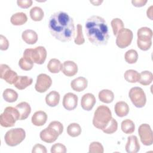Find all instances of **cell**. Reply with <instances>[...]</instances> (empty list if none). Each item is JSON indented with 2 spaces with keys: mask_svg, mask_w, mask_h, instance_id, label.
Masks as SVG:
<instances>
[{
  "mask_svg": "<svg viewBox=\"0 0 153 153\" xmlns=\"http://www.w3.org/2000/svg\"><path fill=\"white\" fill-rule=\"evenodd\" d=\"M96 102V98L93 94L90 93H85L81 97V106L84 110L89 111L93 109Z\"/></svg>",
  "mask_w": 153,
  "mask_h": 153,
  "instance_id": "14",
  "label": "cell"
},
{
  "mask_svg": "<svg viewBox=\"0 0 153 153\" xmlns=\"http://www.w3.org/2000/svg\"><path fill=\"white\" fill-rule=\"evenodd\" d=\"M67 133L71 137H75L81 133V127L78 123H71L67 127Z\"/></svg>",
  "mask_w": 153,
  "mask_h": 153,
  "instance_id": "33",
  "label": "cell"
},
{
  "mask_svg": "<svg viewBox=\"0 0 153 153\" xmlns=\"http://www.w3.org/2000/svg\"><path fill=\"white\" fill-rule=\"evenodd\" d=\"M122 131L126 134H131L134 132L135 126L133 121L130 119L123 120L121 124Z\"/></svg>",
  "mask_w": 153,
  "mask_h": 153,
  "instance_id": "32",
  "label": "cell"
},
{
  "mask_svg": "<svg viewBox=\"0 0 153 153\" xmlns=\"http://www.w3.org/2000/svg\"><path fill=\"white\" fill-rule=\"evenodd\" d=\"M90 2L93 4L94 5H100L102 2L103 1L102 0H97V1H90Z\"/></svg>",
  "mask_w": 153,
  "mask_h": 153,
  "instance_id": "48",
  "label": "cell"
},
{
  "mask_svg": "<svg viewBox=\"0 0 153 153\" xmlns=\"http://www.w3.org/2000/svg\"><path fill=\"white\" fill-rule=\"evenodd\" d=\"M90 153H103L104 152L102 145L99 142H93L89 145Z\"/></svg>",
  "mask_w": 153,
  "mask_h": 153,
  "instance_id": "39",
  "label": "cell"
},
{
  "mask_svg": "<svg viewBox=\"0 0 153 153\" xmlns=\"http://www.w3.org/2000/svg\"><path fill=\"white\" fill-rule=\"evenodd\" d=\"M20 120V114L16 108L7 106L0 115V124L4 127L14 126L16 121Z\"/></svg>",
  "mask_w": 153,
  "mask_h": 153,
  "instance_id": "4",
  "label": "cell"
},
{
  "mask_svg": "<svg viewBox=\"0 0 153 153\" xmlns=\"http://www.w3.org/2000/svg\"><path fill=\"white\" fill-rule=\"evenodd\" d=\"M48 28L50 33L62 42H69L75 36V26L73 18L65 12L54 13L50 17Z\"/></svg>",
  "mask_w": 153,
  "mask_h": 153,
  "instance_id": "1",
  "label": "cell"
},
{
  "mask_svg": "<svg viewBox=\"0 0 153 153\" xmlns=\"http://www.w3.org/2000/svg\"><path fill=\"white\" fill-rule=\"evenodd\" d=\"M111 118L112 113L110 109L105 105H100L94 111L93 124L96 128L102 130Z\"/></svg>",
  "mask_w": 153,
  "mask_h": 153,
  "instance_id": "3",
  "label": "cell"
},
{
  "mask_svg": "<svg viewBox=\"0 0 153 153\" xmlns=\"http://www.w3.org/2000/svg\"><path fill=\"white\" fill-rule=\"evenodd\" d=\"M153 81V75L151 72L143 71L140 73V78L138 82L143 85H148Z\"/></svg>",
  "mask_w": 153,
  "mask_h": 153,
  "instance_id": "28",
  "label": "cell"
},
{
  "mask_svg": "<svg viewBox=\"0 0 153 153\" xmlns=\"http://www.w3.org/2000/svg\"><path fill=\"white\" fill-rule=\"evenodd\" d=\"M47 53L45 48L43 46H38L34 48L26 49L23 54V57L31 60L33 63L41 65L44 63Z\"/></svg>",
  "mask_w": 153,
  "mask_h": 153,
  "instance_id": "5",
  "label": "cell"
},
{
  "mask_svg": "<svg viewBox=\"0 0 153 153\" xmlns=\"http://www.w3.org/2000/svg\"><path fill=\"white\" fill-rule=\"evenodd\" d=\"M87 36L91 43L96 45H106L109 38L108 27L105 20L99 16H92L85 23Z\"/></svg>",
  "mask_w": 153,
  "mask_h": 153,
  "instance_id": "2",
  "label": "cell"
},
{
  "mask_svg": "<svg viewBox=\"0 0 153 153\" xmlns=\"http://www.w3.org/2000/svg\"><path fill=\"white\" fill-rule=\"evenodd\" d=\"M118 128V123L114 118L112 117L108 124L102 130L106 134H112L115 133Z\"/></svg>",
  "mask_w": 153,
  "mask_h": 153,
  "instance_id": "35",
  "label": "cell"
},
{
  "mask_svg": "<svg viewBox=\"0 0 153 153\" xmlns=\"http://www.w3.org/2000/svg\"><path fill=\"white\" fill-rule=\"evenodd\" d=\"M9 47V42L7 38L2 35H0V49L7 50Z\"/></svg>",
  "mask_w": 153,
  "mask_h": 153,
  "instance_id": "43",
  "label": "cell"
},
{
  "mask_svg": "<svg viewBox=\"0 0 153 153\" xmlns=\"http://www.w3.org/2000/svg\"><path fill=\"white\" fill-rule=\"evenodd\" d=\"M60 94L56 91H51L45 96V102L47 105L54 107L59 103Z\"/></svg>",
  "mask_w": 153,
  "mask_h": 153,
  "instance_id": "24",
  "label": "cell"
},
{
  "mask_svg": "<svg viewBox=\"0 0 153 153\" xmlns=\"http://www.w3.org/2000/svg\"><path fill=\"white\" fill-rule=\"evenodd\" d=\"M62 71L67 76H72L76 74L78 72V66L76 63L71 60L65 61L62 64Z\"/></svg>",
  "mask_w": 153,
  "mask_h": 153,
  "instance_id": "15",
  "label": "cell"
},
{
  "mask_svg": "<svg viewBox=\"0 0 153 153\" xmlns=\"http://www.w3.org/2000/svg\"><path fill=\"white\" fill-rule=\"evenodd\" d=\"M32 0H17V4L19 7L22 8H27L32 5Z\"/></svg>",
  "mask_w": 153,
  "mask_h": 153,
  "instance_id": "45",
  "label": "cell"
},
{
  "mask_svg": "<svg viewBox=\"0 0 153 153\" xmlns=\"http://www.w3.org/2000/svg\"><path fill=\"white\" fill-rule=\"evenodd\" d=\"M26 137V132L22 128H12L7 131L4 136L6 144L10 146H15L20 144Z\"/></svg>",
  "mask_w": 153,
  "mask_h": 153,
  "instance_id": "6",
  "label": "cell"
},
{
  "mask_svg": "<svg viewBox=\"0 0 153 153\" xmlns=\"http://www.w3.org/2000/svg\"><path fill=\"white\" fill-rule=\"evenodd\" d=\"M74 42L77 45H82L85 42V39L82 33V27L80 24L76 25L75 36H74Z\"/></svg>",
  "mask_w": 153,
  "mask_h": 153,
  "instance_id": "36",
  "label": "cell"
},
{
  "mask_svg": "<svg viewBox=\"0 0 153 153\" xmlns=\"http://www.w3.org/2000/svg\"><path fill=\"white\" fill-rule=\"evenodd\" d=\"M2 96L6 102L13 103L17 100L18 98V93L11 88H7L4 91Z\"/></svg>",
  "mask_w": 153,
  "mask_h": 153,
  "instance_id": "31",
  "label": "cell"
},
{
  "mask_svg": "<svg viewBox=\"0 0 153 153\" xmlns=\"http://www.w3.org/2000/svg\"><path fill=\"white\" fill-rule=\"evenodd\" d=\"M33 79L27 76H19L14 85L19 90H24L32 84Z\"/></svg>",
  "mask_w": 153,
  "mask_h": 153,
  "instance_id": "22",
  "label": "cell"
},
{
  "mask_svg": "<svg viewBox=\"0 0 153 153\" xmlns=\"http://www.w3.org/2000/svg\"><path fill=\"white\" fill-rule=\"evenodd\" d=\"M152 30L148 27H142L137 30V40L147 41L152 40Z\"/></svg>",
  "mask_w": 153,
  "mask_h": 153,
  "instance_id": "23",
  "label": "cell"
},
{
  "mask_svg": "<svg viewBox=\"0 0 153 153\" xmlns=\"http://www.w3.org/2000/svg\"><path fill=\"white\" fill-rule=\"evenodd\" d=\"M124 59L126 62L129 64L135 63L138 59V53L135 50H129L126 52Z\"/></svg>",
  "mask_w": 153,
  "mask_h": 153,
  "instance_id": "37",
  "label": "cell"
},
{
  "mask_svg": "<svg viewBox=\"0 0 153 153\" xmlns=\"http://www.w3.org/2000/svg\"><path fill=\"white\" fill-rule=\"evenodd\" d=\"M48 126H50V127H52L54 129H56L57 131V132L59 133V135H60L62 133L63 131V124L58 121H51L49 124Z\"/></svg>",
  "mask_w": 153,
  "mask_h": 153,
  "instance_id": "42",
  "label": "cell"
},
{
  "mask_svg": "<svg viewBox=\"0 0 153 153\" xmlns=\"http://www.w3.org/2000/svg\"><path fill=\"white\" fill-rule=\"evenodd\" d=\"M114 110L118 117H123L128 114L129 107L126 102L124 101H119L115 103Z\"/></svg>",
  "mask_w": 153,
  "mask_h": 153,
  "instance_id": "21",
  "label": "cell"
},
{
  "mask_svg": "<svg viewBox=\"0 0 153 153\" xmlns=\"http://www.w3.org/2000/svg\"><path fill=\"white\" fill-rule=\"evenodd\" d=\"M98 97L101 102L105 103H110L114 100V94L110 90L103 89L99 93Z\"/></svg>",
  "mask_w": 153,
  "mask_h": 153,
  "instance_id": "26",
  "label": "cell"
},
{
  "mask_svg": "<svg viewBox=\"0 0 153 153\" xmlns=\"http://www.w3.org/2000/svg\"><path fill=\"white\" fill-rule=\"evenodd\" d=\"M133 37V32L127 28H123L117 35L116 44L120 48H124L130 45Z\"/></svg>",
  "mask_w": 153,
  "mask_h": 153,
  "instance_id": "8",
  "label": "cell"
},
{
  "mask_svg": "<svg viewBox=\"0 0 153 153\" xmlns=\"http://www.w3.org/2000/svg\"><path fill=\"white\" fill-rule=\"evenodd\" d=\"M59 134L53 127L48 126L43 129L39 134L41 139L46 143H53L56 140Z\"/></svg>",
  "mask_w": 153,
  "mask_h": 153,
  "instance_id": "12",
  "label": "cell"
},
{
  "mask_svg": "<svg viewBox=\"0 0 153 153\" xmlns=\"http://www.w3.org/2000/svg\"><path fill=\"white\" fill-rule=\"evenodd\" d=\"M78 100V96L74 93H66L63 98V106L68 111H72L76 108Z\"/></svg>",
  "mask_w": 153,
  "mask_h": 153,
  "instance_id": "13",
  "label": "cell"
},
{
  "mask_svg": "<svg viewBox=\"0 0 153 153\" xmlns=\"http://www.w3.org/2000/svg\"><path fill=\"white\" fill-rule=\"evenodd\" d=\"M29 14L32 20L35 22L41 21L44 16L43 10L41 7L37 6L32 7L30 10Z\"/></svg>",
  "mask_w": 153,
  "mask_h": 153,
  "instance_id": "29",
  "label": "cell"
},
{
  "mask_svg": "<svg viewBox=\"0 0 153 153\" xmlns=\"http://www.w3.org/2000/svg\"><path fill=\"white\" fill-rule=\"evenodd\" d=\"M27 20V17L25 13L18 12L13 14L11 18V23L15 26H20L25 24Z\"/></svg>",
  "mask_w": 153,
  "mask_h": 153,
  "instance_id": "25",
  "label": "cell"
},
{
  "mask_svg": "<svg viewBox=\"0 0 153 153\" xmlns=\"http://www.w3.org/2000/svg\"><path fill=\"white\" fill-rule=\"evenodd\" d=\"M124 76L127 82L135 83L138 82L140 78V74L134 69H128L125 72Z\"/></svg>",
  "mask_w": 153,
  "mask_h": 153,
  "instance_id": "30",
  "label": "cell"
},
{
  "mask_svg": "<svg viewBox=\"0 0 153 153\" xmlns=\"http://www.w3.org/2000/svg\"><path fill=\"white\" fill-rule=\"evenodd\" d=\"M62 64L59 60L53 58L50 60L47 64L48 70L53 74L59 73L62 69Z\"/></svg>",
  "mask_w": 153,
  "mask_h": 153,
  "instance_id": "27",
  "label": "cell"
},
{
  "mask_svg": "<svg viewBox=\"0 0 153 153\" xmlns=\"http://www.w3.org/2000/svg\"><path fill=\"white\" fill-rule=\"evenodd\" d=\"M17 74L5 64L0 65V78L10 84H14L18 78Z\"/></svg>",
  "mask_w": 153,
  "mask_h": 153,
  "instance_id": "11",
  "label": "cell"
},
{
  "mask_svg": "<svg viewBox=\"0 0 153 153\" xmlns=\"http://www.w3.org/2000/svg\"><path fill=\"white\" fill-rule=\"evenodd\" d=\"M51 84L52 79L49 75L45 74H40L37 76L35 88L39 93H44L50 87Z\"/></svg>",
  "mask_w": 153,
  "mask_h": 153,
  "instance_id": "10",
  "label": "cell"
},
{
  "mask_svg": "<svg viewBox=\"0 0 153 153\" xmlns=\"http://www.w3.org/2000/svg\"><path fill=\"white\" fill-rule=\"evenodd\" d=\"M125 148L126 152L128 153L137 152L140 149V144L137 137L134 135L128 136Z\"/></svg>",
  "mask_w": 153,
  "mask_h": 153,
  "instance_id": "16",
  "label": "cell"
},
{
  "mask_svg": "<svg viewBox=\"0 0 153 153\" xmlns=\"http://www.w3.org/2000/svg\"><path fill=\"white\" fill-rule=\"evenodd\" d=\"M138 133L142 143L145 146L151 145L153 143L152 131L148 124H141L138 128Z\"/></svg>",
  "mask_w": 153,
  "mask_h": 153,
  "instance_id": "9",
  "label": "cell"
},
{
  "mask_svg": "<svg viewBox=\"0 0 153 153\" xmlns=\"http://www.w3.org/2000/svg\"><path fill=\"white\" fill-rule=\"evenodd\" d=\"M33 62L25 57H22L19 61V65L20 68L24 71H29L32 69L33 66Z\"/></svg>",
  "mask_w": 153,
  "mask_h": 153,
  "instance_id": "38",
  "label": "cell"
},
{
  "mask_svg": "<svg viewBox=\"0 0 153 153\" xmlns=\"http://www.w3.org/2000/svg\"><path fill=\"white\" fill-rule=\"evenodd\" d=\"M147 2H148L147 0H132L131 1L132 4L136 7H143L146 4Z\"/></svg>",
  "mask_w": 153,
  "mask_h": 153,
  "instance_id": "46",
  "label": "cell"
},
{
  "mask_svg": "<svg viewBox=\"0 0 153 153\" xmlns=\"http://www.w3.org/2000/svg\"><path fill=\"white\" fill-rule=\"evenodd\" d=\"M20 114V120H26L31 112V108L30 105L26 102H22L18 103L15 107Z\"/></svg>",
  "mask_w": 153,
  "mask_h": 153,
  "instance_id": "18",
  "label": "cell"
},
{
  "mask_svg": "<svg viewBox=\"0 0 153 153\" xmlns=\"http://www.w3.org/2000/svg\"><path fill=\"white\" fill-rule=\"evenodd\" d=\"M22 39L27 44H34L38 41V34L32 29H26L22 32Z\"/></svg>",
  "mask_w": 153,
  "mask_h": 153,
  "instance_id": "20",
  "label": "cell"
},
{
  "mask_svg": "<svg viewBox=\"0 0 153 153\" xmlns=\"http://www.w3.org/2000/svg\"><path fill=\"white\" fill-rule=\"evenodd\" d=\"M51 153H65L66 152V146L60 143L54 144L51 148Z\"/></svg>",
  "mask_w": 153,
  "mask_h": 153,
  "instance_id": "40",
  "label": "cell"
},
{
  "mask_svg": "<svg viewBox=\"0 0 153 153\" xmlns=\"http://www.w3.org/2000/svg\"><path fill=\"white\" fill-rule=\"evenodd\" d=\"M152 5H151L149 8H148L146 11L147 17H149L151 20H152Z\"/></svg>",
  "mask_w": 153,
  "mask_h": 153,
  "instance_id": "47",
  "label": "cell"
},
{
  "mask_svg": "<svg viewBox=\"0 0 153 153\" xmlns=\"http://www.w3.org/2000/svg\"><path fill=\"white\" fill-rule=\"evenodd\" d=\"M129 97L137 108L143 107L146 102V97L143 90L139 87H132L128 92Z\"/></svg>",
  "mask_w": 153,
  "mask_h": 153,
  "instance_id": "7",
  "label": "cell"
},
{
  "mask_svg": "<svg viewBox=\"0 0 153 153\" xmlns=\"http://www.w3.org/2000/svg\"><path fill=\"white\" fill-rule=\"evenodd\" d=\"M111 25L112 28L113 33L115 36H117L120 31L124 28L123 22L119 18L113 19L111 22Z\"/></svg>",
  "mask_w": 153,
  "mask_h": 153,
  "instance_id": "34",
  "label": "cell"
},
{
  "mask_svg": "<svg viewBox=\"0 0 153 153\" xmlns=\"http://www.w3.org/2000/svg\"><path fill=\"white\" fill-rule=\"evenodd\" d=\"M137 47L140 50L143 51H146L151 48L152 45V40L148 41L137 40Z\"/></svg>",
  "mask_w": 153,
  "mask_h": 153,
  "instance_id": "41",
  "label": "cell"
},
{
  "mask_svg": "<svg viewBox=\"0 0 153 153\" xmlns=\"http://www.w3.org/2000/svg\"><path fill=\"white\" fill-rule=\"evenodd\" d=\"M47 149L45 148V146L39 144V143H37L36 145H35L32 148V153H47Z\"/></svg>",
  "mask_w": 153,
  "mask_h": 153,
  "instance_id": "44",
  "label": "cell"
},
{
  "mask_svg": "<svg viewBox=\"0 0 153 153\" xmlns=\"http://www.w3.org/2000/svg\"><path fill=\"white\" fill-rule=\"evenodd\" d=\"M47 120V115L43 111L35 112L32 117V123L36 126H42L44 125Z\"/></svg>",
  "mask_w": 153,
  "mask_h": 153,
  "instance_id": "19",
  "label": "cell"
},
{
  "mask_svg": "<svg viewBox=\"0 0 153 153\" xmlns=\"http://www.w3.org/2000/svg\"><path fill=\"white\" fill-rule=\"evenodd\" d=\"M88 85L87 79L83 76H79L74 79L71 82V88L75 91L80 92L84 90Z\"/></svg>",
  "mask_w": 153,
  "mask_h": 153,
  "instance_id": "17",
  "label": "cell"
}]
</instances>
